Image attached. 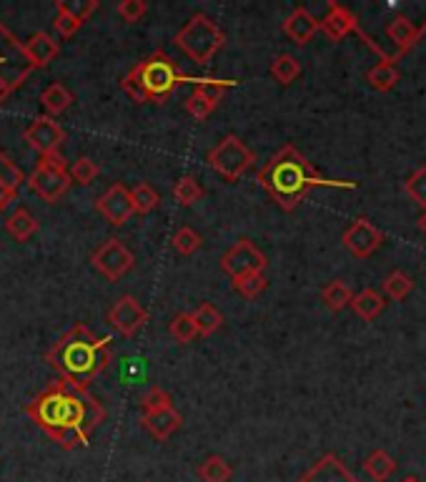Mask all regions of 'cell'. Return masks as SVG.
I'll list each match as a JSON object with an SVG mask.
<instances>
[{
  "label": "cell",
  "instance_id": "obj_46",
  "mask_svg": "<svg viewBox=\"0 0 426 482\" xmlns=\"http://www.w3.org/2000/svg\"><path fill=\"white\" fill-rule=\"evenodd\" d=\"M419 229H422V232L426 233V209H424V211H422V217H419Z\"/></svg>",
  "mask_w": 426,
  "mask_h": 482
},
{
  "label": "cell",
  "instance_id": "obj_39",
  "mask_svg": "<svg viewBox=\"0 0 426 482\" xmlns=\"http://www.w3.org/2000/svg\"><path fill=\"white\" fill-rule=\"evenodd\" d=\"M171 405V394H168L164 387H151L146 389V394L141 397V409H143V415H148V412H158V409H166Z\"/></svg>",
  "mask_w": 426,
  "mask_h": 482
},
{
  "label": "cell",
  "instance_id": "obj_36",
  "mask_svg": "<svg viewBox=\"0 0 426 482\" xmlns=\"http://www.w3.org/2000/svg\"><path fill=\"white\" fill-rule=\"evenodd\" d=\"M201 233L196 229H191V226H181L179 232L173 233V239H171V244H173V249L179 251L181 256H191L194 251H198L201 247Z\"/></svg>",
  "mask_w": 426,
  "mask_h": 482
},
{
  "label": "cell",
  "instance_id": "obj_44",
  "mask_svg": "<svg viewBox=\"0 0 426 482\" xmlns=\"http://www.w3.org/2000/svg\"><path fill=\"white\" fill-rule=\"evenodd\" d=\"M65 8H68V11L80 20V23H86L88 16H91L93 11L98 8V3H95V0H86V3H65Z\"/></svg>",
  "mask_w": 426,
  "mask_h": 482
},
{
  "label": "cell",
  "instance_id": "obj_2",
  "mask_svg": "<svg viewBox=\"0 0 426 482\" xmlns=\"http://www.w3.org/2000/svg\"><path fill=\"white\" fill-rule=\"evenodd\" d=\"M256 181L284 211H293L311 188H354L351 181L323 179L293 146H284L278 154L271 156V161L256 173Z\"/></svg>",
  "mask_w": 426,
  "mask_h": 482
},
{
  "label": "cell",
  "instance_id": "obj_18",
  "mask_svg": "<svg viewBox=\"0 0 426 482\" xmlns=\"http://www.w3.org/2000/svg\"><path fill=\"white\" fill-rule=\"evenodd\" d=\"M23 181H26L23 172L0 151V211H5L11 203L18 202V187Z\"/></svg>",
  "mask_w": 426,
  "mask_h": 482
},
{
  "label": "cell",
  "instance_id": "obj_23",
  "mask_svg": "<svg viewBox=\"0 0 426 482\" xmlns=\"http://www.w3.org/2000/svg\"><path fill=\"white\" fill-rule=\"evenodd\" d=\"M366 80H369V86H371L374 91L386 94V91H392L396 83H399V68H396V63L392 61V58H381V61L366 73Z\"/></svg>",
  "mask_w": 426,
  "mask_h": 482
},
{
  "label": "cell",
  "instance_id": "obj_25",
  "mask_svg": "<svg viewBox=\"0 0 426 482\" xmlns=\"http://www.w3.org/2000/svg\"><path fill=\"white\" fill-rule=\"evenodd\" d=\"M201 482H229L233 478V467L226 457L221 455H209L196 470Z\"/></svg>",
  "mask_w": 426,
  "mask_h": 482
},
{
  "label": "cell",
  "instance_id": "obj_35",
  "mask_svg": "<svg viewBox=\"0 0 426 482\" xmlns=\"http://www.w3.org/2000/svg\"><path fill=\"white\" fill-rule=\"evenodd\" d=\"M203 196V187L196 181V176H181L173 187V199L181 206H194Z\"/></svg>",
  "mask_w": 426,
  "mask_h": 482
},
{
  "label": "cell",
  "instance_id": "obj_33",
  "mask_svg": "<svg viewBox=\"0 0 426 482\" xmlns=\"http://www.w3.org/2000/svg\"><path fill=\"white\" fill-rule=\"evenodd\" d=\"M171 337L176 340L179 344H188L194 342L198 337V329L196 322H194V317H191V311H183V314H176L173 319H171Z\"/></svg>",
  "mask_w": 426,
  "mask_h": 482
},
{
  "label": "cell",
  "instance_id": "obj_34",
  "mask_svg": "<svg viewBox=\"0 0 426 482\" xmlns=\"http://www.w3.org/2000/svg\"><path fill=\"white\" fill-rule=\"evenodd\" d=\"M131 202H133V211L136 214H151L153 209L158 206L161 196L151 184H136L131 188Z\"/></svg>",
  "mask_w": 426,
  "mask_h": 482
},
{
  "label": "cell",
  "instance_id": "obj_27",
  "mask_svg": "<svg viewBox=\"0 0 426 482\" xmlns=\"http://www.w3.org/2000/svg\"><path fill=\"white\" fill-rule=\"evenodd\" d=\"M364 472H366V478H371L374 482L389 480V478L396 472L394 457H392L389 452L374 450L364 460Z\"/></svg>",
  "mask_w": 426,
  "mask_h": 482
},
{
  "label": "cell",
  "instance_id": "obj_24",
  "mask_svg": "<svg viewBox=\"0 0 426 482\" xmlns=\"http://www.w3.org/2000/svg\"><path fill=\"white\" fill-rule=\"evenodd\" d=\"M41 106L48 111V116H61L73 106V94L63 83H50L46 91L41 94Z\"/></svg>",
  "mask_w": 426,
  "mask_h": 482
},
{
  "label": "cell",
  "instance_id": "obj_7",
  "mask_svg": "<svg viewBox=\"0 0 426 482\" xmlns=\"http://www.w3.org/2000/svg\"><path fill=\"white\" fill-rule=\"evenodd\" d=\"M254 161H256V158H254V151H251L236 134L224 136V139L218 141L211 151H209V164H211L213 172L218 173V176H224L231 184L239 181V179L254 166Z\"/></svg>",
  "mask_w": 426,
  "mask_h": 482
},
{
  "label": "cell",
  "instance_id": "obj_43",
  "mask_svg": "<svg viewBox=\"0 0 426 482\" xmlns=\"http://www.w3.org/2000/svg\"><path fill=\"white\" fill-rule=\"evenodd\" d=\"M146 3L143 0H121L118 3V16L126 20V23H138L141 18L146 16Z\"/></svg>",
  "mask_w": 426,
  "mask_h": 482
},
{
  "label": "cell",
  "instance_id": "obj_42",
  "mask_svg": "<svg viewBox=\"0 0 426 482\" xmlns=\"http://www.w3.org/2000/svg\"><path fill=\"white\" fill-rule=\"evenodd\" d=\"M213 106L209 98H203V96L198 94V91H194V94L188 96V101H186V111L196 119V121H203V119H209L213 113Z\"/></svg>",
  "mask_w": 426,
  "mask_h": 482
},
{
  "label": "cell",
  "instance_id": "obj_38",
  "mask_svg": "<svg viewBox=\"0 0 426 482\" xmlns=\"http://www.w3.org/2000/svg\"><path fill=\"white\" fill-rule=\"evenodd\" d=\"M68 176H71V184L88 187V184H93V181H95V176H98V166L93 164L91 158H86V156H83V158L73 161V166H71Z\"/></svg>",
  "mask_w": 426,
  "mask_h": 482
},
{
  "label": "cell",
  "instance_id": "obj_4",
  "mask_svg": "<svg viewBox=\"0 0 426 482\" xmlns=\"http://www.w3.org/2000/svg\"><path fill=\"white\" fill-rule=\"evenodd\" d=\"M179 83H183L179 65L171 61L166 53L156 50L126 73L121 88L133 103H161L173 94Z\"/></svg>",
  "mask_w": 426,
  "mask_h": 482
},
{
  "label": "cell",
  "instance_id": "obj_12",
  "mask_svg": "<svg viewBox=\"0 0 426 482\" xmlns=\"http://www.w3.org/2000/svg\"><path fill=\"white\" fill-rule=\"evenodd\" d=\"M95 211L106 218L108 224L121 226L128 218L133 217V202H131V188H126L123 184H113L106 188V194L98 196L95 202Z\"/></svg>",
  "mask_w": 426,
  "mask_h": 482
},
{
  "label": "cell",
  "instance_id": "obj_15",
  "mask_svg": "<svg viewBox=\"0 0 426 482\" xmlns=\"http://www.w3.org/2000/svg\"><path fill=\"white\" fill-rule=\"evenodd\" d=\"M299 482H359L356 475L351 472L349 467L344 465L334 452L323 455L319 463L306 470L304 475L299 478Z\"/></svg>",
  "mask_w": 426,
  "mask_h": 482
},
{
  "label": "cell",
  "instance_id": "obj_26",
  "mask_svg": "<svg viewBox=\"0 0 426 482\" xmlns=\"http://www.w3.org/2000/svg\"><path fill=\"white\" fill-rule=\"evenodd\" d=\"M5 232L11 233L16 241H28L33 233L38 232V221L33 217L28 209H16L11 217L5 218Z\"/></svg>",
  "mask_w": 426,
  "mask_h": 482
},
{
  "label": "cell",
  "instance_id": "obj_30",
  "mask_svg": "<svg viewBox=\"0 0 426 482\" xmlns=\"http://www.w3.org/2000/svg\"><path fill=\"white\" fill-rule=\"evenodd\" d=\"M271 76H274L276 83L291 86L296 78L301 76V63L296 61L291 53H281V56H276L274 63H271Z\"/></svg>",
  "mask_w": 426,
  "mask_h": 482
},
{
  "label": "cell",
  "instance_id": "obj_10",
  "mask_svg": "<svg viewBox=\"0 0 426 482\" xmlns=\"http://www.w3.org/2000/svg\"><path fill=\"white\" fill-rule=\"evenodd\" d=\"M148 322V311L138 304L136 296L126 295L121 296L110 310H108V325L113 329H118L123 337H133L141 329L146 327Z\"/></svg>",
  "mask_w": 426,
  "mask_h": 482
},
{
  "label": "cell",
  "instance_id": "obj_5",
  "mask_svg": "<svg viewBox=\"0 0 426 482\" xmlns=\"http://www.w3.org/2000/svg\"><path fill=\"white\" fill-rule=\"evenodd\" d=\"M173 43L181 48L191 61L206 65V63L211 61L213 56L224 48V43H226V33L218 28L216 20L198 13V16H194L186 26H183L181 31L176 33Z\"/></svg>",
  "mask_w": 426,
  "mask_h": 482
},
{
  "label": "cell",
  "instance_id": "obj_20",
  "mask_svg": "<svg viewBox=\"0 0 426 482\" xmlns=\"http://www.w3.org/2000/svg\"><path fill=\"white\" fill-rule=\"evenodd\" d=\"M143 427L151 432L153 440H158V442H166L168 437L173 435L179 427H181V415L173 409V407H166V409H158V412H148V415H143Z\"/></svg>",
  "mask_w": 426,
  "mask_h": 482
},
{
  "label": "cell",
  "instance_id": "obj_41",
  "mask_svg": "<svg viewBox=\"0 0 426 482\" xmlns=\"http://www.w3.org/2000/svg\"><path fill=\"white\" fill-rule=\"evenodd\" d=\"M146 377V362L141 357H128L121 364V379L126 385H138Z\"/></svg>",
  "mask_w": 426,
  "mask_h": 482
},
{
  "label": "cell",
  "instance_id": "obj_29",
  "mask_svg": "<svg viewBox=\"0 0 426 482\" xmlns=\"http://www.w3.org/2000/svg\"><path fill=\"white\" fill-rule=\"evenodd\" d=\"M191 317H194V322H196L198 334H203V337H209L213 332H218L221 325H224V314L216 310L213 304H209V302L191 311Z\"/></svg>",
  "mask_w": 426,
  "mask_h": 482
},
{
  "label": "cell",
  "instance_id": "obj_14",
  "mask_svg": "<svg viewBox=\"0 0 426 482\" xmlns=\"http://www.w3.org/2000/svg\"><path fill=\"white\" fill-rule=\"evenodd\" d=\"M28 187L48 203H56L63 199V194L71 188V176L68 172H56V169H48V166H35V172L28 176Z\"/></svg>",
  "mask_w": 426,
  "mask_h": 482
},
{
  "label": "cell",
  "instance_id": "obj_6",
  "mask_svg": "<svg viewBox=\"0 0 426 482\" xmlns=\"http://www.w3.org/2000/svg\"><path fill=\"white\" fill-rule=\"evenodd\" d=\"M31 73L33 68L23 56V43L0 23V101H5Z\"/></svg>",
  "mask_w": 426,
  "mask_h": 482
},
{
  "label": "cell",
  "instance_id": "obj_19",
  "mask_svg": "<svg viewBox=\"0 0 426 482\" xmlns=\"http://www.w3.org/2000/svg\"><path fill=\"white\" fill-rule=\"evenodd\" d=\"M284 33L289 35L296 46H306V43L319 33V20L311 16L306 8H296V11L284 20Z\"/></svg>",
  "mask_w": 426,
  "mask_h": 482
},
{
  "label": "cell",
  "instance_id": "obj_31",
  "mask_svg": "<svg viewBox=\"0 0 426 482\" xmlns=\"http://www.w3.org/2000/svg\"><path fill=\"white\" fill-rule=\"evenodd\" d=\"M381 289H384V295L389 296V299H394V302H401V299H407L411 295V289H414V279H411L407 272H401V269H394L384 284H381Z\"/></svg>",
  "mask_w": 426,
  "mask_h": 482
},
{
  "label": "cell",
  "instance_id": "obj_37",
  "mask_svg": "<svg viewBox=\"0 0 426 482\" xmlns=\"http://www.w3.org/2000/svg\"><path fill=\"white\" fill-rule=\"evenodd\" d=\"M56 11H58V16H56V20H53V28L58 31L61 38H73L83 23H80V20H78V18L65 8V3H63V0L56 3Z\"/></svg>",
  "mask_w": 426,
  "mask_h": 482
},
{
  "label": "cell",
  "instance_id": "obj_8",
  "mask_svg": "<svg viewBox=\"0 0 426 482\" xmlns=\"http://www.w3.org/2000/svg\"><path fill=\"white\" fill-rule=\"evenodd\" d=\"M91 262L95 266V272L108 281L123 279L133 269V264H136L133 251L128 249L121 239H108V241H103L98 249L93 251Z\"/></svg>",
  "mask_w": 426,
  "mask_h": 482
},
{
  "label": "cell",
  "instance_id": "obj_11",
  "mask_svg": "<svg viewBox=\"0 0 426 482\" xmlns=\"http://www.w3.org/2000/svg\"><path fill=\"white\" fill-rule=\"evenodd\" d=\"M341 241H344V247H346L349 254H354L356 259H366V256H371V254L384 244V233H381L379 226H374L369 218L361 217L356 218L349 229L344 232V239H341Z\"/></svg>",
  "mask_w": 426,
  "mask_h": 482
},
{
  "label": "cell",
  "instance_id": "obj_21",
  "mask_svg": "<svg viewBox=\"0 0 426 482\" xmlns=\"http://www.w3.org/2000/svg\"><path fill=\"white\" fill-rule=\"evenodd\" d=\"M349 307L354 310V314L361 317L364 322H374L381 311H384L386 302H384V296H381L377 289H364V292H359L356 296H351Z\"/></svg>",
  "mask_w": 426,
  "mask_h": 482
},
{
  "label": "cell",
  "instance_id": "obj_16",
  "mask_svg": "<svg viewBox=\"0 0 426 482\" xmlns=\"http://www.w3.org/2000/svg\"><path fill=\"white\" fill-rule=\"evenodd\" d=\"M58 50H61L58 41H53L43 31L33 33L31 38L23 43V56H26V61H28L31 68H46L48 63L58 56Z\"/></svg>",
  "mask_w": 426,
  "mask_h": 482
},
{
  "label": "cell",
  "instance_id": "obj_40",
  "mask_svg": "<svg viewBox=\"0 0 426 482\" xmlns=\"http://www.w3.org/2000/svg\"><path fill=\"white\" fill-rule=\"evenodd\" d=\"M407 194H409V199H414L419 206H424L426 209V166L416 169V172L407 179Z\"/></svg>",
  "mask_w": 426,
  "mask_h": 482
},
{
  "label": "cell",
  "instance_id": "obj_32",
  "mask_svg": "<svg viewBox=\"0 0 426 482\" xmlns=\"http://www.w3.org/2000/svg\"><path fill=\"white\" fill-rule=\"evenodd\" d=\"M266 287H269V281L263 277V272H248V274H241L233 279L236 295H241L244 299H256L266 292Z\"/></svg>",
  "mask_w": 426,
  "mask_h": 482
},
{
  "label": "cell",
  "instance_id": "obj_3",
  "mask_svg": "<svg viewBox=\"0 0 426 482\" xmlns=\"http://www.w3.org/2000/svg\"><path fill=\"white\" fill-rule=\"evenodd\" d=\"M110 359V337H101L86 325H73L46 355V362L58 372V379H68L83 387H88V382L106 370Z\"/></svg>",
  "mask_w": 426,
  "mask_h": 482
},
{
  "label": "cell",
  "instance_id": "obj_47",
  "mask_svg": "<svg viewBox=\"0 0 426 482\" xmlns=\"http://www.w3.org/2000/svg\"><path fill=\"white\" fill-rule=\"evenodd\" d=\"M401 482H422V480H416V478H404Z\"/></svg>",
  "mask_w": 426,
  "mask_h": 482
},
{
  "label": "cell",
  "instance_id": "obj_45",
  "mask_svg": "<svg viewBox=\"0 0 426 482\" xmlns=\"http://www.w3.org/2000/svg\"><path fill=\"white\" fill-rule=\"evenodd\" d=\"M38 164H41V166H48V169H56V172H68V166H65V158H63L58 151L41 156V161H38Z\"/></svg>",
  "mask_w": 426,
  "mask_h": 482
},
{
  "label": "cell",
  "instance_id": "obj_28",
  "mask_svg": "<svg viewBox=\"0 0 426 482\" xmlns=\"http://www.w3.org/2000/svg\"><path fill=\"white\" fill-rule=\"evenodd\" d=\"M351 296L354 295H351L349 284L341 279L329 281V284L321 289V302H323V304H326L331 311H341L344 307H349Z\"/></svg>",
  "mask_w": 426,
  "mask_h": 482
},
{
  "label": "cell",
  "instance_id": "obj_17",
  "mask_svg": "<svg viewBox=\"0 0 426 482\" xmlns=\"http://www.w3.org/2000/svg\"><path fill=\"white\" fill-rule=\"evenodd\" d=\"M319 31H323V35L329 41H344L351 31H356V18L351 16L349 11L339 3H331L329 5V13L323 16V20H319Z\"/></svg>",
  "mask_w": 426,
  "mask_h": 482
},
{
  "label": "cell",
  "instance_id": "obj_13",
  "mask_svg": "<svg viewBox=\"0 0 426 482\" xmlns=\"http://www.w3.org/2000/svg\"><path fill=\"white\" fill-rule=\"evenodd\" d=\"M23 139L28 141L38 154L46 156L53 154V151H58V146L65 141V131H63V126L58 124L56 119L41 116V119H35V121L23 131Z\"/></svg>",
  "mask_w": 426,
  "mask_h": 482
},
{
  "label": "cell",
  "instance_id": "obj_1",
  "mask_svg": "<svg viewBox=\"0 0 426 482\" xmlns=\"http://www.w3.org/2000/svg\"><path fill=\"white\" fill-rule=\"evenodd\" d=\"M26 412L63 450L88 445L93 430L106 420V409L95 402L88 387L68 379H58L43 389L33 402H28Z\"/></svg>",
  "mask_w": 426,
  "mask_h": 482
},
{
  "label": "cell",
  "instance_id": "obj_9",
  "mask_svg": "<svg viewBox=\"0 0 426 482\" xmlns=\"http://www.w3.org/2000/svg\"><path fill=\"white\" fill-rule=\"evenodd\" d=\"M266 256L263 251L251 241V239H239L224 256H221V269L229 274L231 279L248 274V272H263L266 269Z\"/></svg>",
  "mask_w": 426,
  "mask_h": 482
},
{
  "label": "cell",
  "instance_id": "obj_22",
  "mask_svg": "<svg viewBox=\"0 0 426 482\" xmlns=\"http://www.w3.org/2000/svg\"><path fill=\"white\" fill-rule=\"evenodd\" d=\"M419 28L411 23L409 18L404 16H396L394 20H389V26H386V35H389V41L394 43L401 53H407L416 41H419Z\"/></svg>",
  "mask_w": 426,
  "mask_h": 482
}]
</instances>
